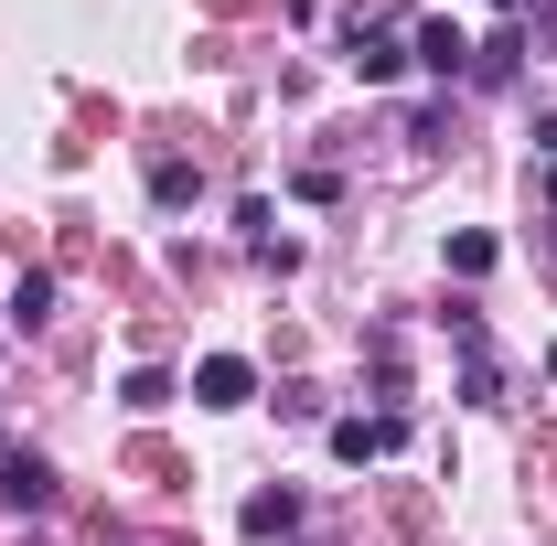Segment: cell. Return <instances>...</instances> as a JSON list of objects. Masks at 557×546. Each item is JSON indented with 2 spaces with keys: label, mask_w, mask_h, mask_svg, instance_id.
Segmentation results:
<instances>
[{
  "label": "cell",
  "mask_w": 557,
  "mask_h": 546,
  "mask_svg": "<svg viewBox=\"0 0 557 546\" xmlns=\"http://www.w3.org/2000/svg\"><path fill=\"white\" fill-rule=\"evenodd\" d=\"M0 504H11V514H44V504H54V472H44L33 450H11V461H0Z\"/></svg>",
  "instance_id": "3"
},
{
  "label": "cell",
  "mask_w": 557,
  "mask_h": 546,
  "mask_svg": "<svg viewBox=\"0 0 557 546\" xmlns=\"http://www.w3.org/2000/svg\"><path fill=\"white\" fill-rule=\"evenodd\" d=\"M247 397H258V364L247 353H205L194 364V408H247Z\"/></svg>",
  "instance_id": "1"
},
{
  "label": "cell",
  "mask_w": 557,
  "mask_h": 546,
  "mask_svg": "<svg viewBox=\"0 0 557 546\" xmlns=\"http://www.w3.org/2000/svg\"><path fill=\"white\" fill-rule=\"evenodd\" d=\"M44 311H54V278L33 269V278H22V289H11V322H22V333H33V322H44Z\"/></svg>",
  "instance_id": "8"
},
{
  "label": "cell",
  "mask_w": 557,
  "mask_h": 546,
  "mask_svg": "<svg viewBox=\"0 0 557 546\" xmlns=\"http://www.w3.org/2000/svg\"><path fill=\"white\" fill-rule=\"evenodd\" d=\"M119 397H129V408H172V375H161V364H139V375L119 386Z\"/></svg>",
  "instance_id": "9"
},
{
  "label": "cell",
  "mask_w": 557,
  "mask_h": 546,
  "mask_svg": "<svg viewBox=\"0 0 557 546\" xmlns=\"http://www.w3.org/2000/svg\"><path fill=\"white\" fill-rule=\"evenodd\" d=\"M547 44H557V0H547Z\"/></svg>",
  "instance_id": "11"
},
{
  "label": "cell",
  "mask_w": 557,
  "mask_h": 546,
  "mask_svg": "<svg viewBox=\"0 0 557 546\" xmlns=\"http://www.w3.org/2000/svg\"><path fill=\"white\" fill-rule=\"evenodd\" d=\"M472 75H483V86H504V75H515V33H493L483 54H472Z\"/></svg>",
  "instance_id": "10"
},
{
  "label": "cell",
  "mask_w": 557,
  "mask_h": 546,
  "mask_svg": "<svg viewBox=\"0 0 557 546\" xmlns=\"http://www.w3.org/2000/svg\"><path fill=\"white\" fill-rule=\"evenodd\" d=\"M504 11H525V0H504Z\"/></svg>",
  "instance_id": "12"
},
{
  "label": "cell",
  "mask_w": 557,
  "mask_h": 546,
  "mask_svg": "<svg viewBox=\"0 0 557 546\" xmlns=\"http://www.w3.org/2000/svg\"><path fill=\"white\" fill-rule=\"evenodd\" d=\"M450 343H461V397L493 408V343H483V311H450Z\"/></svg>",
  "instance_id": "2"
},
{
  "label": "cell",
  "mask_w": 557,
  "mask_h": 546,
  "mask_svg": "<svg viewBox=\"0 0 557 546\" xmlns=\"http://www.w3.org/2000/svg\"><path fill=\"white\" fill-rule=\"evenodd\" d=\"M408 65V54H397V44H386V33H354V75H364V86H386V75Z\"/></svg>",
  "instance_id": "7"
},
{
  "label": "cell",
  "mask_w": 557,
  "mask_h": 546,
  "mask_svg": "<svg viewBox=\"0 0 557 546\" xmlns=\"http://www.w3.org/2000/svg\"><path fill=\"white\" fill-rule=\"evenodd\" d=\"M429 75H472V44H461V22H418V44H408Z\"/></svg>",
  "instance_id": "4"
},
{
  "label": "cell",
  "mask_w": 557,
  "mask_h": 546,
  "mask_svg": "<svg viewBox=\"0 0 557 546\" xmlns=\"http://www.w3.org/2000/svg\"><path fill=\"white\" fill-rule=\"evenodd\" d=\"M289 525H300V493H289V482H278V493H247V536L258 546H278Z\"/></svg>",
  "instance_id": "5"
},
{
  "label": "cell",
  "mask_w": 557,
  "mask_h": 546,
  "mask_svg": "<svg viewBox=\"0 0 557 546\" xmlns=\"http://www.w3.org/2000/svg\"><path fill=\"white\" fill-rule=\"evenodd\" d=\"M397 439H408L397 418H344V429H333V450H344V461H375V450H397Z\"/></svg>",
  "instance_id": "6"
}]
</instances>
